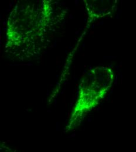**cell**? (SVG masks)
I'll use <instances>...</instances> for the list:
<instances>
[]
</instances>
